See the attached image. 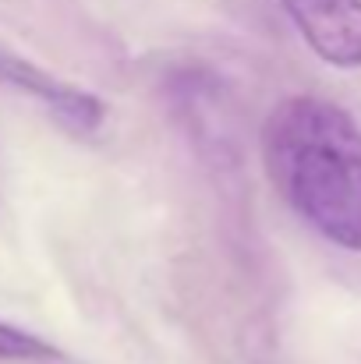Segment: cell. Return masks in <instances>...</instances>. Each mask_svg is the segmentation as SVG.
<instances>
[{"instance_id": "277c9868", "label": "cell", "mask_w": 361, "mask_h": 364, "mask_svg": "<svg viewBox=\"0 0 361 364\" xmlns=\"http://www.w3.org/2000/svg\"><path fill=\"white\" fill-rule=\"evenodd\" d=\"M224 85L216 82L213 71L206 68H184L177 75H170V96H174V114L181 117L184 131L192 134V141H199V149L209 152H227L231 141V117H227V103H224Z\"/></svg>"}, {"instance_id": "3957f363", "label": "cell", "mask_w": 361, "mask_h": 364, "mask_svg": "<svg viewBox=\"0 0 361 364\" xmlns=\"http://www.w3.org/2000/svg\"><path fill=\"white\" fill-rule=\"evenodd\" d=\"M0 82L32 96L36 103H43L50 114H57L68 127H75L82 134L100 131L107 121V107H103L100 96H93V92L71 85V82H61L57 75L43 71L39 64H32V60H25V57H18L4 46H0Z\"/></svg>"}, {"instance_id": "7a4b0ae2", "label": "cell", "mask_w": 361, "mask_h": 364, "mask_svg": "<svg viewBox=\"0 0 361 364\" xmlns=\"http://www.w3.org/2000/svg\"><path fill=\"white\" fill-rule=\"evenodd\" d=\"M305 43L333 68H361V0H280Z\"/></svg>"}, {"instance_id": "5b68a950", "label": "cell", "mask_w": 361, "mask_h": 364, "mask_svg": "<svg viewBox=\"0 0 361 364\" xmlns=\"http://www.w3.org/2000/svg\"><path fill=\"white\" fill-rule=\"evenodd\" d=\"M61 350L53 343H46L36 333H25L18 326L0 322V361H32V364H46L57 361Z\"/></svg>"}, {"instance_id": "6da1fadb", "label": "cell", "mask_w": 361, "mask_h": 364, "mask_svg": "<svg viewBox=\"0 0 361 364\" xmlns=\"http://www.w3.org/2000/svg\"><path fill=\"white\" fill-rule=\"evenodd\" d=\"M262 166L280 198L330 244L361 255V127L319 96H291L262 127Z\"/></svg>"}]
</instances>
